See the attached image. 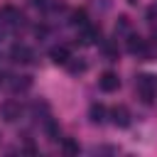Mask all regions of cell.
I'll list each match as a JSON object with an SVG mask.
<instances>
[{
  "mask_svg": "<svg viewBox=\"0 0 157 157\" xmlns=\"http://www.w3.org/2000/svg\"><path fill=\"white\" fill-rule=\"evenodd\" d=\"M135 86H137V93L142 96L145 103H152L155 96H157V76L152 74H140L135 78Z\"/></svg>",
  "mask_w": 157,
  "mask_h": 157,
  "instance_id": "obj_1",
  "label": "cell"
},
{
  "mask_svg": "<svg viewBox=\"0 0 157 157\" xmlns=\"http://www.w3.org/2000/svg\"><path fill=\"white\" fill-rule=\"evenodd\" d=\"M98 39H101V27L88 25V22H83L78 27V39L76 42H81V44H98Z\"/></svg>",
  "mask_w": 157,
  "mask_h": 157,
  "instance_id": "obj_2",
  "label": "cell"
},
{
  "mask_svg": "<svg viewBox=\"0 0 157 157\" xmlns=\"http://www.w3.org/2000/svg\"><path fill=\"white\" fill-rule=\"evenodd\" d=\"M0 115H2L5 123H15V120H20V115H22V105H20L17 101H5V103L0 105Z\"/></svg>",
  "mask_w": 157,
  "mask_h": 157,
  "instance_id": "obj_3",
  "label": "cell"
},
{
  "mask_svg": "<svg viewBox=\"0 0 157 157\" xmlns=\"http://www.w3.org/2000/svg\"><path fill=\"white\" fill-rule=\"evenodd\" d=\"M32 59H34V54H32V49L25 47V44H15V47L10 49V61H15V64H29Z\"/></svg>",
  "mask_w": 157,
  "mask_h": 157,
  "instance_id": "obj_4",
  "label": "cell"
},
{
  "mask_svg": "<svg viewBox=\"0 0 157 157\" xmlns=\"http://www.w3.org/2000/svg\"><path fill=\"white\" fill-rule=\"evenodd\" d=\"M7 86H10V91H12L15 96H17V93L22 96V93H27V91L32 88V78H29V76H10V78H7Z\"/></svg>",
  "mask_w": 157,
  "mask_h": 157,
  "instance_id": "obj_5",
  "label": "cell"
},
{
  "mask_svg": "<svg viewBox=\"0 0 157 157\" xmlns=\"http://www.w3.org/2000/svg\"><path fill=\"white\" fill-rule=\"evenodd\" d=\"M118 86H120V78H118V74H113V71H105V74L98 78V88L105 91V93L118 91Z\"/></svg>",
  "mask_w": 157,
  "mask_h": 157,
  "instance_id": "obj_6",
  "label": "cell"
},
{
  "mask_svg": "<svg viewBox=\"0 0 157 157\" xmlns=\"http://www.w3.org/2000/svg\"><path fill=\"white\" fill-rule=\"evenodd\" d=\"M110 120H113V125H118V128H128V125H130V110H128L125 105H115V108L110 110Z\"/></svg>",
  "mask_w": 157,
  "mask_h": 157,
  "instance_id": "obj_7",
  "label": "cell"
},
{
  "mask_svg": "<svg viewBox=\"0 0 157 157\" xmlns=\"http://www.w3.org/2000/svg\"><path fill=\"white\" fill-rule=\"evenodd\" d=\"M105 115H108V110H105L103 103H93V105L88 108V118H91V123H96V125L105 123Z\"/></svg>",
  "mask_w": 157,
  "mask_h": 157,
  "instance_id": "obj_8",
  "label": "cell"
},
{
  "mask_svg": "<svg viewBox=\"0 0 157 157\" xmlns=\"http://www.w3.org/2000/svg\"><path fill=\"white\" fill-rule=\"evenodd\" d=\"M101 54L105 61H118V44L115 42H101Z\"/></svg>",
  "mask_w": 157,
  "mask_h": 157,
  "instance_id": "obj_9",
  "label": "cell"
},
{
  "mask_svg": "<svg viewBox=\"0 0 157 157\" xmlns=\"http://www.w3.org/2000/svg\"><path fill=\"white\" fill-rule=\"evenodd\" d=\"M42 128H44V132H47L49 140H59V137H61V130H59V125L52 120V115H49L47 120H42Z\"/></svg>",
  "mask_w": 157,
  "mask_h": 157,
  "instance_id": "obj_10",
  "label": "cell"
},
{
  "mask_svg": "<svg viewBox=\"0 0 157 157\" xmlns=\"http://www.w3.org/2000/svg\"><path fill=\"white\" fill-rule=\"evenodd\" d=\"M130 17L128 15H118V22H115V37H125L130 34Z\"/></svg>",
  "mask_w": 157,
  "mask_h": 157,
  "instance_id": "obj_11",
  "label": "cell"
},
{
  "mask_svg": "<svg viewBox=\"0 0 157 157\" xmlns=\"http://www.w3.org/2000/svg\"><path fill=\"white\" fill-rule=\"evenodd\" d=\"M49 56H52V61H54V64H66V61L71 59V54H69V49H66V47H54Z\"/></svg>",
  "mask_w": 157,
  "mask_h": 157,
  "instance_id": "obj_12",
  "label": "cell"
},
{
  "mask_svg": "<svg viewBox=\"0 0 157 157\" xmlns=\"http://www.w3.org/2000/svg\"><path fill=\"white\" fill-rule=\"evenodd\" d=\"M32 115H34L37 120H47V118H49V105H47L44 101L32 103Z\"/></svg>",
  "mask_w": 157,
  "mask_h": 157,
  "instance_id": "obj_13",
  "label": "cell"
},
{
  "mask_svg": "<svg viewBox=\"0 0 157 157\" xmlns=\"http://www.w3.org/2000/svg\"><path fill=\"white\" fill-rule=\"evenodd\" d=\"M66 66H69V71H71V74H83V71L88 69V64H86L83 59H69V61H66Z\"/></svg>",
  "mask_w": 157,
  "mask_h": 157,
  "instance_id": "obj_14",
  "label": "cell"
},
{
  "mask_svg": "<svg viewBox=\"0 0 157 157\" xmlns=\"http://www.w3.org/2000/svg\"><path fill=\"white\" fill-rule=\"evenodd\" d=\"M69 22H71V25H78V27H81V25L86 22V10H74V12H71V20H69Z\"/></svg>",
  "mask_w": 157,
  "mask_h": 157,
  "instance_id": "obj_15",
  "label": "cell"
},
{
  "mask_svg": "<svg viewBox=\"0 0 157 157\" xmlns=\"http://www.w3.org/2000/svg\"><path fill=\"white\" fill-rule=\"evenodd\" d=\"M61 150H64V155H78V145L74 140H64L61 142Z\"/></svg>",
  "mask_w": 157,
  "mask_h": 157,
  "instance_id": "obj_16",
  "label": "cell"
},
{
  "mask_svg": "<svg viewBox=\"0 0 157 157\" xmlns=\"http://www.w3.org/2000/svg\"><path fill=\"white\" fill-rule=\"evenodd\" d=\"M91 5L98 10V12H108L113 7V0H91Z\"/></svg>",
  "mask_w": 157,
  "mask_h": 157,
  "instance_id": "obj_17",
  "label": "cell"
},
{
  "mask_svg": "<svg viewBox=\"0 0 157 157\" xmlns=\"http://www.w3.org/2000/svg\"><path fill=\"white\" fill-rule=\"evenodd\" d=\"M34 34H37L39 42H47V37H49V27H47V25H37V27H34Z\"/></svg>",
  "mask_w": 157,
  "mask_h": 157,
  "instance_id": "obj_18",
  "label": "cell"
},
{
  "mask_svg": "<svg viewBox=\"0 0 157 157\" xmlns=\"http://www.w3.org/2000/svg\"><path fill=\"white\" fill-rule=\"evenodd\" d=\"M29 2H32V5H34V7H39V10H47V7H49V2H52V0H29Z\"/></svg>",
  "mask_w": 157,
  "mask_h": 157,
  "instance_id": "obj_19",
  "label": "cell"
},
{
  "mask_svg": "<svg viewBox=\"0 0 157 157\" xmlns=\"http://www.w3.org/2000/svg\"><path fill=\"white\" fill-rule=\"evenodd\" d=\"M147 20H150V22H155V20H157V5H152V7L147 10Z\"/></svg>",
  "mask_w": 157,
  "mask_h": 157,
  "instance_id": "obj_20",
  "label": "cell"
},
{
  "mask_svg": "<svg viewBox=\"0 0 157 157\" xmlns=\"http://www.w3.org/2000/svg\"><path fill=\"white\" fill-rule=\"evenodd\" d=\"M22 152H27V155H34V152H37V147H34L32 142H25V147H22Z\"/></svg>",
  "mask_w": 157,
  "mask_h": 157,
  "instance_id": "obj_21",
  "label": "cell"
},
{
  "mask_svg": "<svg viewBox=\"0 0 157 157\" xmlns=\"http://www.w3.org/2000/svg\"><path fill=\"white\" fill-rule=\"evenodd\" d=\"M2 83H5V76H2V74H0V86H2Z\"/></svg>",
  "mask_w": 157,
  "mask_h": 157,
  "instance_id": "obj_22",
  "label": "cell"
},
{
  "mask_svg": "<svg viewBox=\"0 0 157 157\" xmlns=\"http://www.w3.org/2000/svg\"><path fill=\"white\" fill-rule=\"evenodd\" d=\"M128 2H130V5H135V2H137V0H128Z\"/></svg>",
  "mask_w": 157,
  "mask_h": 157,
  "instance_id": "obj_23",
  "label": "cell"
},
{
  "mask_svg": "<svg viewBox=\"0 0 157 157\" xmlns=\"http://www.w3.org/2000/svg\"><path fill=\"white\" fill-rule=\"evenodd\" d=\"M0 59H2V56H0Z\"/></svg>",
  "mask_w": 157,
  "mask_h": 157,
  "instance_id": "obj_24",
  "label": "cell"
}]
</instances>
